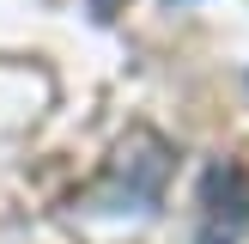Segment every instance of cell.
Returning <instances> with one entry per match:
<instances>
[{
    "instance_id": "6da1fadb",
    "label": "cell",
    "mask_w": 249,
    "mask_h": 244,
    "mask_svg": "<svg viewBox=\"0 0 249 244\" xmlns=\"http://www.w3.org/2000/svg\"><path fill=\"white\" fill-rule=\"evenodd\" d=\"M164 177H170V146L152 128H128V141L109 153L104 177L85 189V202L91 207H140L146 214L164 195Z\"/></svg>"
},
{
    "instance_id": "7a4b0ae2",
    "label": "cell",
    "mask_w": 249,
    "mask_h": 244,
    "mask_svg": "<svg viewBox=\"0 0 249 244\" xmlns=\"http://www.w3.org/2000/svg\"><path fill=\"white\" fill-rule=\"evenodd\" d=\"M201 244H237L249 226V177L243 165H207L201 177Z\"/></svg>"
}]
</instances>
